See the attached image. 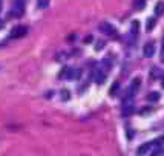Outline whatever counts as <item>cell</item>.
Returning a JSON list of instances; mask_svg holds the SVG:
<instances>
[{
    "label": "cell",
    "mask_w": 164,
    "mask_h": 156,
    "mask_svg": "<svg viewBox=\"0 0 164 156\" xmlns=\"http://www.w3.org/2000/svg\"><path fill=\"white\" fill-rule=\"evenodd\" d=\"M100 31L103 34H106L107 37H112V38H118V31H116V28L110 23H107V21H101L100 23Z\"/></svg>",
    "instance_id": "1"
},
{
    "label": "cell",
    "mask_w": 164,
    "mask_h": 156,
    "mask_svg": "<svg viewBox=\"0 0 164 156\" xmlns=\"http://www.w3.org/2000/svg\"><path fill=\"white\" fill-rule=\"evenodd\" d=\"M26 34H28V28L23 26V25H20V26L12 28V31H11V38H21V37H25Z\"/></svg>",
    "instance_id": "2"
},
{
    "label": "cell",
    "mask_w": 164,
    "mask_h": 156,
    "mask_svg": "<svg viewBox=\"0 0 164 156\" xmlns=\"http://www.w3.org/2000/svg\"><path fill=\"white\" fill-rule=\"evenodd\" d=\"M25 5H26V0H15V5H14V9L11 12V15H15V17H20L25 11Z\"/></svg>",
    "instance_id": "3"
},
{
    "label": "cell",
    "mask_w": 164,
    "mask_h": 156,
    "mask_svg": "<svg viewBox=\"0 0 164 156\" xmlns=\"http://www.w3.org/2000/svg\"><path fill=\"white\" fill-rule=\"evenodd\" d=\"M155 43L153 41H149L146 46H144V49H143V54H144V57H147V58H150L153 54H155Z\"/></svg>",
    "instance_id": "4"
},
{
    "label": "cell",
    "mask_w": 164,
    "mask_h": 156,
    "mask_svg": "<svg viewBox=\"0 0 164 156\" xmlns=\"http://www.w3.org/2000/svg\"><path fill=\"white\" fill-rule=\"evenodd\" d=\"M133 112V104L132 100H124V106H123V115L124 116H130Z\"/></svg>",
    "instance_id": "5"
},
{
    "label": "cell",
    "mask_w": 164,
    "mask_h": 156,
    "mask_svg": "<svg viewBox=\"0 0 164 156\" xmlns=\"http://www.w3.org/2000/svg\"><path fill=\"white\" fill-rule=\"evenodd\" d=\"M152 145H153V142H144V144H141V145L138 147V151H136V153H138L139 156H143V154H146V153L150 150Z\"/></svg>",
    "instance_id": "6"
},
{
    "label": "cell",
    "mask_w": 164,
    "mask_h": 156,
    "mask_svg": "<svg viewBox=\"0 0 164 156\" xmlns=\"http://www.w3.org/2000/svg\"><path fill=\"white\" fill-rule=\"evenodd\" d=\"M93 77H95V83H98V84H103L104 80H106V74H104V71H101V69L95 71Z\"/></svg>",
    "instance_id": "7"
},
{
    "label": "cell",
    "mask_w": 164,
    "mask_h": 156,
    "mask_svg": "<svg viewBox=\"0 0 164 156\" xmlns=\"http://www.w3.org/2000/svg\"><path fill=\"white\" fill-rule=\"evenodd\" d=\"M138 29H139V21L138 20H133L130 23V37L135 38L138 35Z\"/></svg>",
    "instance_id": "8"
},
{
    "label": "cell",
    "mask_w": 164,
    "mask_h": 156,
    "mask_svg": "<svg viewBox=\"0 0 164 156\" xmlns=\"http://www.w3.org/2000/svg\"><path fill=\"white\" fill-rule=\"evenodd\" d=\"M155 25H156V18H155V17H149V20H147V23H146V29H147V32L153 31Z\"/></svg>",
    "instance_id": "9"
},
{
    "label": "cell",
    "mask_w": 164,
    "mask_h": 156,
    "mask_svg": "<svg viewBox=\"0 0 164 156\" xmlns=\"http://www.w3.org/2000/svg\"><path fill=\"white\" fill-rule=\"evenodd\" d=\"M71 75H72V69H71V68H64V69L60 72V77H61V78H66V80H71Z\"/></svg>",
    "instance_id": "10"
},
{
    "label": "cell",
    "mask_w": 164,
    "mask_h": 156,
    "mask_svg": "<svg viewBox=\"0 0 164 156\" xmlns=\"http://www.w3.org/2000/svg\"><path fill=\"white\" fill-rule=\"evenodd\" d=\"M159 100V94L158 92H150L149 95H147V101L149 103H155V101H158Z\"/></svg>",
    "instance_id": "11"
},
{
    "label": "cell",
    "mask_w": 164,
    "mask_h": 156,
    "mask_svg": "<svg viewBox=\"0 0 164 156\" xmlns=\"http://www.w3.org/2000/svg\"><path fill=\"white\" fill-rule=\"evenodd\" d=\"M49 2H51V0H37V6L40 9H44V8H48Z\"/></svg>",
    "instance_id": "12"
},
{
    "label": "cell",
    "mask_w": 164,
    "mask_h": 156,
    "mask_svg": "<svg viewBox=\"0 0 164 156\" xmlns=\"http://www.w3.org/2000/svg\"><path fill=\"white\" fill-rule=\"evenodd\" d=\"M164 12V2H158L155 6V14H162Z\"/></svg>",
    "instance_id": "13"
},
{
    "label": "cell",
    "mask_w": 164,
    "mask_h": 156,
    "mask_svg": "<svg viewBox=\"0 0 164 156\" xmlns=\"http://www.w3.org/2000/svg\"><path fill=\"white\" fill-rule=\"evenodd\" d=\"M144 5H146V2H144V0H138V2L135 3V9L141 11V9H144Z\"/></svg>",
    "instance_id": "14"
},
{
    "label": "cell",
    "mask_w": 164,
    "mask_h": 156,
    "mask_svg": "<svg viewBox=\"0 0 164 156\" xmlns=\"http://www.w3.org/2000/svg\"><path fill=\"white\" fill-rule=\"evenodd\" d=\"M118 87H120V83H113V86L110 87V95H116V92H118Z\"/></svg>",
    "instance_id": "15"
},
{
    "label": "cell",
    "mask_w": 164,
    "mask_h": 156,
    "mask_svg": "<svg viewBox=\"0 0 164 156\" xmlns=\"http://www.w3.org/2000/svg\"><path fill=\"white\" fill-rule=\"evenodd\" d=\"M80 75H81V71H80V69H75V71H72L71 80H78V78H80Z\"/></svg>",
    "instance_id": "16"
},
{
    "label": "cell",
    "mask_w": 164,
    "mask_h": 156,
    "mask_svg": "<svg viewBox=\"0 0 164 156\" xmlns=\"http://www.w3.org/2000/svg\"><path fill=\"white\" fill-rule=\"evenodd\" d=\"M139 84H141V80H139V78H135V80L132 81L130 89H133V91H135V89H138V87H139Z\"/></svg>",
    "instance_id": "17"
},
{
    "label": "cell",
    "mask_w": 164,
    "mask_h": 156,
    "mask_svg": "<svg viewBox=\"0 0 164 156\" xmlns=\"http://www.w3.org/2000/svg\"><path fill=\"white\" fill-rule=\"evenodd\" d=\"M103 66H104V69L107 71V69H110V66H112V61H110L109 58H104V60H103Z\"/></svg>",
    "instance_id": "18"
},
{
    "label": "cell",
    "mask_w": 164,
    "mask_h": 156,
    "mask_svg": "<svg viewBox=\"0 0 164 156\" xmlns=\"http://www.w3.org/2000/svg\"><path fill=\"white\" fill-rule=\"evenodd\" d=\"M69 97H71V95H69V92L66 91V89H64V91H61V100L67 101V100H69Z\"/></svg>",
    "instance_id": "19"
},
{
    "label": "cell",
    "mask_w": 164,
    "mask_h": 156,
    "mask_svg": "<svg viewBox=\"0 0 164 156\" xmlns=\"http://www.w3.org/2000/svg\"><path fill=\"white\" fill-rule=\"evenodd\" d=\"M162 154H164V150H162V148H158V150H155L150 156H162Z\"/></svg>",
    "instance_id": "20"
},
{
    "label": "cell",
    "mask_w": 164,
    "mask_h": 156,
    "mask_svg": "<svg viewBox=\"0 0 164 156\" xmlns=\"http://www.w3.org/2000/svg\"><path fill=\"white\" fill-rule=\"evenodd\" d=\"M103 48H104V41H101V40H100V43H97V44H95V49H97V51H100V49H103Z\"/></svg>",
    "instance_id": "21"
},
{
    "label": "cell",
    "mask_w": 164,
    "mask_h": 156,
    "mask_svg": "<svg viewBox=\"0 0 164 156\" xmlns=\"http://www.w3.org/2000/svg\"><path fill=\"white\" fill-rule=\"evenodd\" d=\"M90 40H92V35L86 37V38H84V43H90Z\"/></svg>",
    "instance_id": "22"
},
{
    "label": "cell",
    "mask_w": 164,
    "mask_h": 156,
    "mask_svg": "<svg viewBox=\"0 0 164 156\" xmlns=\"http://www.w3.org/2000/svg\"><path fill=\"white\" fill-rule=\"evenodd\" d=\"M3 26H5V23H3V20H0V29H2Z\"/></svg>",
    "instance_id": "23"
},
{
    "label": "cell",
    "mask_w": 164,
    "mask_h": 156,
    "mask_svg": "<svg viewBox=\"0 0 164 156\" xmlns=\"http://www.w3.org/2000/svg\"><path fill=\"white\" fill-rule=\"evenodd\" d=\"M2 8H3V2L0 0V11H2Z\"/></svg>",
    "instance_id": "24"
},
{
    "label": "cell",
    "mask_w": 164,
    "mask_h": 156,
    "mask_svg": "<svg viewBox=\"0 0 164 156\" xmlns=\"http://www.w3.org/2000/svg\"><path fill=\"white\" fill-rule=\"evenodd\" d=\"M0 71H2V64H0Z\"/></svg>",
    "instance_id": "25"
},
{
    "label": "cell",
    "mask_w": 164,
    "mask_h": 156,
    "mask_svg": "<svg viewBox=\"0 0 164 156\" xmlns=\"http://www.w3.org/2000/svg\"><path fill=\"white\" fill-rule=\"evenodd\" d=\"M162 87H164V80H162Z\"/></svg>",
    "instance_id": "26"
}]
</instances>
